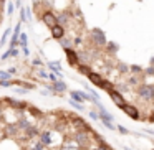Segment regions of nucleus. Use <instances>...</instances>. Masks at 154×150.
Here are the masks:
<instances>
[{
    "mask_svg": "<svg viewBox=\"0 0 154 150\" xmlns=\"http://www.w3.org/2000/svg\"><path fill=\"white\" fill-rule=\"evenodd\" d=\"M137 96L141 99L147 101V102L154 101V86L152 84H141V86H137Z\"/></svg>",
    "mask_w": 154,
    "mask_h": 150,
    "instance_id": "1",
    "label": "nucleus"
},
{
    "mask_svg": "<svg viewBox=\"0 0 154 150\" xmlns=\"http://www.w3.org/2000/svg\"><path fill=\"white\" fill-rule=\"evenodd\" d=\"M91 41H93L96 46H106V45H108L106 35H104L101 30H98V28L91 30Z\"/></svg>",
    "mask_w": 154,
    "mask_h": 150,
    "instance_id": "2",
    "label": "nucleus"
},
{
    "mask_svg": "<svg viewBox=\"0 0 154 150\" xmlns=\"http://www.w3.org/2000/svg\"><path fill=\"white\" fill-rule=\"evenodd\" d=\"M118 107H119V109H123L124 112H126V114H128V116H129L133 120H139V119H141L139 110H137V107H136V106H133V104L124 102V104H121V106H118Z\"/></svg>",
    "mask_w": 154,
    "mask_h": 150,
    "instance_id": "3",
    "label": "nucleus"
},
{
    "mask_svg": "<svg viewBox=\"0 0 154 150\" xmlns=\"http://www.w3.org/2000/svg\"><path fill=\"white\" fill-rule=\"evenodd\" d=\"M42 22H43L47 27H55V25H58V20H57V15L53 13L51 10H45L43 13H42Z\"/></svg>",
    "mask_w": 154,
    "mask_h": 150,
    "instance_id": "4",
    "label": "nucleus"
},
{
    "mask_svg": "<svg viewBox=\"0 0 154 150\" xmlns=\"http://www.w3.org/2000/svg\"><path fill=\"white\" fill-rule=\"evenodd\" d=\"M73 140L76 145L80 147H85L88 145V142H90V135H88V132H85V130H76L73 135Z\"/></svg>",
    "mask_w": 154,
    "mask_h": 150,
    "instance_id": "5",
    "label": "nucleus"
},
{
    "mask_svg": "<svg viewBox=\"0 0 154 150\" xmlns=\"http://www.w3.org/2000/svg\"><path fill=\"white\" fill-rule=\"evenodd\" d=\"M47 87H48V91H50V93H53V94H61V93H66V91H68L66 83H65V81H61V79H58L57 83H51L50 86H47Z\"/></svg>",
    "mask_w": 154,
    "mask_h": 150,
    "instance_id": "6",
    "label": "nucleus"
},
{
    "mask_svg": "<svg viewBox=\"0 0 154 150\" xmlns=\"http://www.w3.org/2000/svg\"><path fill=\"white\" fill-rule=\"evenodd\" d=\"M4 101H7V104L12 107V109H17V110L28 109V104L25 102V101H18V99H14V97H5Z\"/></svg>",
    "mask_w": 154,
    "mask_h": 150,
    "instance_id": "7",
    "label": "nucleus"
},
{
    "mask_svg": "<svg viewBox=\"0 0 154 150\" xmlns=\"http://www.w3.org/2000/svg\"><path fill=\"white\" fill-rule=\"evenodd\" d=\"M38 140H40L45 147H51L53 145V134H51V130H40Z\"/></svg>",
    "mask_w": 154,
    "mask_h": 150,
    "instance_id": "8",
    "label": "nucleus"
},
{
    "mask_svg": "<svg viewBox=\"0 0 154 150\" xmlns=\"http://www.w3.org/2000/svg\"><path fill=\"white\" fill-rule=\"evenodd\" d=\"M65 54H66V58H68V63H70V66H78V64H80L78 51H75L73 48H70V50H65Z\"/></svg>",
    "mask_w": 154,
    "mask_h": 150,
    "instance_id": "9",
    "label": "nucleus"
},
{
    "mask_svg": "<svg viewBox=\"0 0 154 150\" xmlns=\"http://www.w3.org/2000/svg\"><path fill=\"white\" fill-rule=\"evenodd\" d=\"M57 20H58V25H61V27L65 28L71 22V13L70 12H60V13L57 15Z\"/></svg>",
    "mask_w": 154,
    "mask_h": 150,
    "instance_id": "10",
    "label": "nucleus"
},
{
    "mask_svg": "<svg viewBox=\"0 0 154 150\" xmlns=\"http://www.w3.org/2000/svg\"><path fill=\"white\" fill-rule=\"evenodd\" d=\"M51 31V38H55V40L60 41L61 38H65V28L61 27V25H55V27L50 28Z\"/></svg>",
    "mask_w": 154,
    "mask_h": 150,
    "instance_id": "11",
    "label": "nucleus"
},
{
    "mask_svg": "<svg viewBox=\"0 0 154 150\" xmlns=\"http://www.w3.org/2000/svg\"><path fill=\"white\" fill-rule=\"evenodd\" d=\"M48 69H50V73H55L58 78H61L63 74H61V64L58 63V61H50V63H47Z\"/></svg>",
    "mask_w": 154,
    "mask_h": 150,
    "instance_id": "12",
    "label": "nucleus"
},
{
    "mask_svg": "<svg viewBox=\"0 0 154 150\" xmlns=\"http://www.w3.org/2000/svg\"><path fill=\"white\" fill-rule=\"evenodd\" d=\"M17 125H18V129H20V130L27 132V130L30 129V127L33 125V124H32L30 120L27 119V117H20V119H18V122H17Z\"/></svg>",
    "mask_w": 154,
    "mask_h": 150,
    "instance_id": "13",
    "label": "nucleus"
},
{
    "mask_svg": "<svg viewBox=\"0 0 154 150\" xmlns=\"http://www.w3.org/2000/svg\"><path fill=\"white\" fill-rule=\"evenodd\" d=\"M18 132H20V129H18L17 124H12V125L5 127V135H7V137H17Z\"/></svg>",
    "mask_w": 154,
    "mask_h": 150,
    "instance_id": "14",
    "label": "nucleus"
},
{
    "mask_svg": "<svg viewBox=\"0 0 154 150\" xmlns=\"http://www.w3.org/2000/svg\"><path fill=\"white\" fill-rule=\"evenodd\" d=\"M109 93V96H111V99L116 102V106H121V104H124V97L121 96L119 93H118L116 89H111V91H108Z\"/></svg>",
    "mask_w": 154,
    "mask_h": 150,
    "instance_id": "15",
    "label": "nucleus"
},
{
    "mask_svg": "<svg viewBox=\"0 0 154 150\" xmlns=\"http://www.w3.org/2000/svg\"><path fill=\"white\" fill-rule=\"evenodd\" d=\"M40 135V129H38L37 125H32L30 129L25 132V139L27 140H32V139H35V137H38Z\"/></svg>",
    "mask_w": 154,
    "mask_h": 150,
    "instance_id": "16",
    "label": "nucleus"
},
{
    "mask_svg": "<svg viewBox=\"0 0 154 150\" xmlns=\"http://www.w3.org/2000/svg\"><path fill=\"white\" fill-rule=\"evenodd\" d=\"M88 79H90L91 83L94 84V86H98V87H101V84H103V81H104L98 73H91V74H88Z\"/></svg>",
    "mask_w": 154,
    "mask_h": 150,
    "instance_id": "17",
    "label": "nucleus"
},
{
    "mask_svg": "<svg viewBox=\"0 0 154 150\" xmlns=\"http://www.w3.org/2000/svg\"><path fill=\"white\" fill-rule=\"evenodd\" d=\"M10 35H12V28H7V30L4 31V35H2V38H0V48H4L5 45H7V41H8V38H10Z\"/></svg>",
    "mask_w": 154,
    "mask_h": 150,
    "instance_id": "18",
    "label": "nucleus"
},
{
    "mask_svg": "<svg viewBox=\"0 0 154 150\" xmlns=\"http://www.w3.org/2000/svg\"><path fill=\"white\" fill-rule=\"evenodd\" d=\"M76 68H78V71H80L81 74H86V76H88V74H91V73H93V71H91V66H90V64L80 63V64H78Z\"/></svg>",
    "mask_w": 154,
    "mask_h": 150,
    "instance_id": "19",
    "label": "nucleus"
},
{
    "mask_svg": "<svg viewBox=\"0 0 154 150\" xmlns=\"http://www.w3.org/2000/svg\"><path fill=\"white\" fill-rule=\"evenodd\" d=\"M18 46H28V35L27 33H20V38H18Z\"/></svg>",
    "mask_w": 154,
    "mask_h": 150,
    "instance_id": "20",
    "label": "nucleus"
},
{
    "mask_svg": "<svg viewBox=\"0 0 154 150\" xmlns=\"http://www.w3.org/2000/svg\"><path fill=\"white\" fill-rule=\"evenodd\" d=\"M60 45L63 46V50H70V48H73V41L68 40V38H61V40H60Z\"/></svg>",
    "mask_w": 154,
    "mask_h": 150,
    "instance_id": "21",
    "label": "nucleus"
},
{
    "mask_svg": "<svg viewBox=\"0 0 154 150\" xmlns=\"http://www.w3.org/2000/svg\"><path fill=\"white\" fill-rule=\"evenodd\" d=\"M28 112H30L33 117H42L43 116V112H42L40 109H37V107H33V106H28Z\"/></svg>",
    "mask_w": 154,
    "mask_h": 150,
    "instance_id": "22",
    "label": "nucleus"
},
{
    "mask_svg": "<svg viewBox=\"0 0 154 150\" xmlns=\"http://www.w3.org/2000/svg\"><path fill=\"white\" fill-rule=\"evenodd\" d=\"M12 74L8 73V71H4V69H0V81H12Z\"/></svg>",
    "mask_w": 154,
    "mask_h": 150,
    "instance_id": "23",
    "label": "nucleus"
},
{
    "mask_svg": "<svg viewBox=\"0 0 154 150\" xmlns=\"http://www.w3.org/2000/svg\"><path fill=\"white\" fill-rule=\"evenodd\" d=\"M45 149H47V147H45L40 140H35V142L32 143V147H30V150H45Z\"/></svg>",
    "mask_w": 154,
    "mask_h": 150,
    "instance_id": "24",
    "label": "nucleus"
},
{
    "mask_svg": "<svg viewBox=\"0 0 154 150\" xmlns=\"http://www.w3.org/2000/svg\"><path fill=\"white\" fill-rule=\"evenodd\" d=\"M20 23H27V8H20Z\"/></svg>",
    "mask_w": 154,
    "mask_h": 150,
    "instance_id": "25",
    "label": "nucleus"
},
{
    "mask_svg": "<svg viewBox=\"0 0 154 150\" xmlns=\"http://www.w3.org/2000/svg\"><path fill=\"white\" fill-rule=\"evenodd\" d=\"M15 8H17V7H15V2H14V0H10V2L7 4V13H8V15H14V10H15Z\"/></svg>",
    "mask_w": 154,
    "mask_h": 150,
    "instance_id": "26",
    "label": "nucleus"
},
{
    "mask_svg": "<svg viewBox=\"0 0 154 150\" xmlns=\"http://www.w3.org/2000/svg\"><path fill=\"white\" fill-rule=\"evenodd\" d=\"M70 106L73 107V109H76V110H80V112H83L85 110V107H83V104H80V102H75V101H70Z\"/></svg>",
    "mask_w": 154,
    "mask_h": 150,
    "instance_id": "27",
    "label": "nucleus"
},
{
    "mask_svg": "<svg viewBox=\"0 0 154 150\" xmlns=\"http://www.w3.org/2000/svg\"><path fill=\"white\" fill-rule=\"evenodd\" d=\"M106 46H108V53H116V51H118V45L113 43V41H109Z\"/></svg>",
    "mask_w": 154,
    "mask_h": 150,
    "instance_id": "28",
    "label": "nucleus"
},
{
    "mask_svg": "<svg viewBox=\"0 0 154 150\" xmlns=\"http://www.w3.org/2000/svg\"><path fill=\"white\" fill-rule=\"evenodd\" d=\"M118 69H119V73H128V71H129V66H128V64H123V63H119L118 64Z\"/></svg>",
    "mask_w": 154,
    "mask_h": 150,
    "instance_id": "29",
    "label": "nucleus"
},
{
    "mask_svg": "<svg viewBox=\"0 0 154 150\" xmlns=\"http://www.w3.org/2000/svg\"><path fill=\"white\" fill-rule=\"evenodd\" d=\"M88 116H90V119H93V120H100V114H98L96 110H90Z\"/></svg>",
    "mask_w": 154,
    "mask_h": 150,
    "instance_id": "30",
    "label": "nucleus"
},
{
    "mask_svg": "<svg viewBox=\"0 0 154 150\" xmlns=\"http://www.w3.org/2000/svg\"><path fill=\"white\" fill-rule=\"evenodd\" d=\"M10 56H12V50H7L4 54H2V56H0V61H7Z\"/></svg>",
    "mask_w": 154,
    "mask_h": 150,
    "instance_id": "31",
    "label": "nucleus"
},
{
    "mask_svg": "<svg viewBox=\"0 0 154 150\" xmlns=\"http://www.w3.org/2000/svg\"><path fill=\"white\" fill-rule=\"evenodd\" d=\"M14 79L12 81H0V87H10V86H14Z\"/></svg>",
    "mask_w": 154,
    "mask_h": 150,
    "instance_id": "32",
    "label": "nucleus"
},
{
    "mask_svg": "<svg viewBox=\"0 0 154 150\" xmlns=\"http://www.w3.org/2000/svg\"><path fill=\"white\" fill-rule=\"evenodd\" d=\"M20 27H22V23L18 22V23L15 25V28H14V37H20V33H22V31H20Z\"/></svg>",
    "mask_w": 154,
    "mask_h": 150,
    "instance_id": "33",
    "label": "nucleus"
},
{
    "mask_svg": "<svg viewBox=\"0 0 154 150\" xmlns=\"http://www.w3.org/2000/svg\"><path fill=\"white\" fill-rule=\"evenodd\" d=\"M129 69L133 71V73H143V68H141V66H137V64H133V66H131Z\"/></svg>",
    "mask_w": 154,
    "mask_h": 150,
    "instance_id": "34",
    "label": "nucleus"
},
{
    "mask_svg": "<svg viewBox=\"0 0 154 150\" xmlns=\"http://www.w3.org/2000/svg\"><path fill=\"white\" fill-rule=\"evenodd\" d=\"M38 78H40V79H47V78H48V73H47L45 69H40V71H38Z\"/></svg>",
    "mask_w": 154,
    "mask_h": 150,
    "instance_id": "35",
    "label": "nucleus"
},
{
    "mask_svg": "<svg viewBox=\"0 0 154 150\" xmlns=\"http://www.w3.org/2000/svg\"><path fill=\"white\" fill-rule=\"evenodd\" d=\"M94 150H111V149H109V145H108V143H100V145H98Z\"/></svg>",
    "mask_w": 154,
    "mask_h": 150,
    "instance_id": "36",
    "label": "nucleus"
},
{
    "mask_svg": "<svg viewBox=\"0 0 154 150\" xmlns=\"http://www.w3.org/2000/svg\"><path fill=\"white\" fill-rule=\"evenodd\" d=\"M32 64H33V66H40L42 68V66H43V61H42L40 58H35V60L32 61Z\"/></svg>",
    "mask_w": 154,
    "mask_h": 150,
    "instance_id": "37",
    "label": "nucleus"
},
{
    "mask_svg": "<svg viewBox=\"0 0 154 150\" xmlns=\"http://www.w3.org/2000/svg\"><path fill=\"white\" fill-rule=\"evenodd\" d=\"M48 79H50L51 83H57V81H58V76H57L55 73H48Z\"/></svg>",
    "mask_w": 154,
    "mask_h": 150,
    "instance_id": "38",
    "label": "nucleus"
},
{
    "mask_svg": "<svg viewBox=\"0 0 154 150\" xmlns=\"http://www.w3.org/2000/svg\"><path fill=\"white\" fill-rule=\"evenodd\" d=\"M118 130H119V134H123V135H126V134H129V130H128L126 127H123V125H118Z\"/></svg>",
    "mask_w": 154,
    "mask_h": 150,
    "instance_id": "39",
    "label": "nucleus"
},
{
    "mask_svg": "<svg viewBox=\"0 0 154 150\" xmlns=\"http://www.w3.org/2000/svg\"><path fill=\"white\" fill-rule=\"evenodd\" d=\"M144 73H146V76H154V66L147 68V69L144 71Z\"/></svg>",
    "mask_w": 154,
    "mask_h": 150,
    "instance_id": "40",
    "label": "nucleus"
},
{
    "mask_svg": "<svg viewBox=\"0 0 154 150\" xmlns=\"http://www.w3.org/2000/svg\"><path fill=\"white\" fill-rule=\"evenodd\" d=\"M129 84H139V78H136V76H133L129 79Z\"/></svg>",
    "mask_w": 154,
    "mask_h": 150,
    "instance_id": "41",
    "label": "nucleus"
},
{
    "mask_svg": "<svg viewBox=\"0 0 154 150\" xmlns=\"http://www.w3.org/2000/svg\"><path fill=\"white\" fill-rule=\"evenodd\" d=\"M15 93H17V94H27V89H22V87H15Z\"/></svg>",
    "mask_w": 154,
    "mask_h": 150,
    "instance_id": "42",
    "label": "nucleus"
},
{
    "mask_svg": "<svg viewBox=\"0 0 154 150\" xmlns=\"http://www.w3.org/2000/svg\"><path fill=\"white\" fill-rule=\"evenodd\" d=\"M22 53H23L25 56H30V50H28V46H23V48H22Z\"/></svg>",
    "mask_w": 154,
    "mask_h": 150,
    "instance_id": "43",
    "label": "nucleus"
},
{
    "mask_svg": "<svg viewBox=\"0 0 154 150\" xmlns=\"http://www.w3.org/2000/svg\"><path fill=\"white\" fill-rule=\"evenodd\" d=\"M8 73H10L12 74V76H14V74H17V68H15V66H12V68H8Z\"/></svg>",
    "mask_w": 154,
    "mask_h": 150,
    "instance_id": "44",
    "label": "nucleus"
},
{
    "mask_svg": "<svg viewBox=\"0 0 154 150\" xmlns=\"http://www.w3.org/2000/svg\"><path fill=\"white\" fill-rule=\"evenodd\" d=\"M2 120H4V109L0 107V122H2Z\"/></svg>",
    "mask_w": 154,
    "mask_h": 150,
    "instance_id": "45",
    "label": "nucleus"
},
{
    "mask_svg": "<svg viewBox=\"0 0 154 150\" xmlns=\"http://www.w3.org/2000/svg\"><path fill=\"white\" fill-rule=\"evenodd\" d=\"M12 56H18V50H12Z\"/></svg>",
    "mask_w": 154,
    "mask_h": 150,
    "instance_id": "46",
    "label": "nucleus"
},
{
    "mask_svg": "<svg viewBox=\"0 0 154 150\" xmlns=\"http://www.w3.org/2000/svg\"><path fill=\"white\" fill-rule=\"evenodd\" d=\"M149 122H154V114H151V116H149Z\"/></svg>",
    "mask_w": 154,
    "mask_h": 150,
    "instance_id": "47",
    "label": "nucleus"
},
{
    "mask_svg": "<svg viewBox=\"0 0 154 150\" xmlns=\"http://www.w3.org/2000/svg\"><path fill=\"white\" fill-rule=\"evenodd\" d=\"M124 150H133V149H129V147H124Z\"/></svg>",
    "mask_w": 154,
    "mask_h": 150,
    "instance_id": "48",
    "label": "nucleus"
},
{
    "mask_svg": "<svg viewBox=\"0 0 154 150\" xmlns=\"http://www.w3.org/2000/svg\"><path fill=\"white\" fill-rule=\"evenodd\" d=\"M0 107H2V99H0Z\"/></svg>",
    "mask_w": 154,
    "mask_h": 150,
    "instance_id": "49",
    "label": "nucleus"
},
{
    "mask_svg": "<svg viewBox=\"0 0 154 150\" xmlns=\"http://www.w3.org/2000/svg\"><path fill=\"white\" fill-rule=\"evenodd\" d=\"M151 150H154V149H151Z\"/></svg>",
    "mask_w": 154,
    "mask_h": 150,
    "instance_id": "50",
    "label": "nucleus"
}]
</instances>
